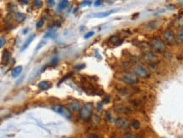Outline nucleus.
<instances>
[{
    "label": "nucleus",
    "mask_w": 183,
    "mask_h": 138,
    "mask_svg": "<svg viewBox=\"0 0 183 138\" xmlns=\"http://www.w3.org/2000/svg\"><path fill=\"white\" fill-rule=\"evenodd\" d=\"M122 81L127 84L133 85L138 83V77L134 73H124L122 76Z\"/></svg>",
    "instance_id": "nucleus-1"
},
{
    "label": "nucleus",
    "mask_w": 183,
    "mask_h": 138,
    "mask_svg": "<svg viewBox=\"0 0 183 138\" xmlns=\"http://www.w3.org/2000/svg\"><path fill=\"white\" fill-rule=\"evenodd\" d=\"M150 46L151 47L155 50V51H158V52H162L164 51L165 49V43L159 40V39H154L151 43H150Z\"/></svg>",
    "instance_id": "nucleus-2"
},
{
    "label": "nucleus",
    "mask_w": 183,
    "mask_h": 138,
    "mask_svg": "<svg viewBox=\"0 0 183 138\" xmlns=\"http://www.w3.org/2000/svg\"><path fill=\"white\" fill-rule=\"evenodd\" d=\"M91 111L92 104L88 103V104H85L82 107V109H81V110H80L79 115H80V117H81L82 119H87V118L90 115Z\"/></svg>",
    "instance_id": "nucleus-3"
},
{
    "label": "nucleus",
    "mask_w": 183,
    "mask_h": 138,
    "mask_svg": "<svg viewBox=\"0 0 183 138\" xmlns=\"http://www.w3.org/2000/svg\"><path fill=\"white\" fill-rule=\"evenodd\" d=\"M52 110H53L55 112L60 114L61 115L64 116V117L67 118V119H69V118H70V116H71V114H70V113H69V111H68L66 108H64L63 106H61V105H56V106L52 107Z\"/></svg>",
    "instance_id": "nucleus-4"
},
{
    "label": "nucleus",
    "mask_w": 183,
    "mask_h": 138,
    "mask_svg": "<svg viewBox=\"0 0 183 138\" xmlns=\"http://www.w3.org/2000/svg\"><path fill=\"white\" fill-rule=\"evenodd\" d=\"M133 73L138 77H146L148 76V71L142 66H137L133 69Z\"/></svg>",
    "instance_id": "nucleus-5"
},
{
    "label": "nucleus",
    "mask_w": 183,
    "mask_h": 138,
    "mask_svg": "<svg viewBox=\"0 0 183 138\" xmlns=\"http://www.w3.org/2000/svg\"><path fill=\"white\" fill-rule=\"evenodd\" d=\"M116 126L121 130H125V129H127L129 126V123H128V121L126 119L119 118L116 120Z\"/></svg>",
    "instance_id": "nucleus-6"
},
{
    "label": "nucleus",
    "mask_w": 183,
    "mask_h": 138,
    "mask_svg": "<svg viewBox=\"0 0 183 138\" xmlns=\"http://www.w3.org/2000/svg\"><path fill=\"white\" fill-rule=\"evenodd\" d=\"M117 10L118 9H111V10H109V11H106V12L96 13L92 14L91 17H93V18H105V17H108L109 15H111V13L117 12Z\"/></svg>",
    "instance_id": "nucleus-7"
},
{
    "label": "nucleus",
    "mask_w": 183,
    "mask_h": 138,
    "mask_svg": "<svg viewBox=\"0 0 183 138\" xmlns=\"http://www.w3.org/2000/svg\"><path fill=\"white\" fill-rule=\"evenodd\" d=\"M164 37H165V40L169 43V44H171L174 42L175 40V36H174V34L171 30H166L164 34Z\"/></svg>",
    "instance_id": "nucleus-8"
},
{
    "label": "nucleus",
    "mask_w": 183,
    "mask_h": 138,
    "mask_svg": "<svg viewBox=\"0 0 183 138\" xmlns=\"http://www.w3.org/2000/svg\"><path fill=\"white\" fill-rule=\"evenodd\" d=\"M144 58L145 59V61L149 62V63H151V62H154V61L156 60L157 57L156 55H155L152 52H146V53H144Z\"/></svg>",
    "instance_id": "nucleus-9"
},
{
    "label": "nucleus",
    "mask_w": 183,
    "mask_h": 138,
    "mask_svg": "<svg viewBox=\"0 0 183 138\" xmlns=\"http://www.w3.org/2000/svg\"><path fill=\"white\" fill-rule=\"evenodd\" d=\"M10 60V53L8 50H4L3 51V56H2V63L6 65Z\"/></svg>",
    "instance_id": "nucleus-10"
},
{
    "label": "nucleus",
    "mask_w": 183,
    "mask_h": 138,
    "mask_svg": "<svg viewBox=\"0 0 183 138\" xmlns=\"http://www.w3.org/2000/svg\"><path fill=\"white\" fill-rule=\"evenodd\" d=\"M68 6H69V1H68V0H62V1H60L58 3L57 10H59V11L64 10Z\"/></svg>",
    "instance_id": "nucleus-11"
},
{
    "label": "nucleus",
    "mask_w": 183,
    "mask_h": 138,
    "mask_svg": "<svg viewBox=\"0 0 183 138\" xmlns=\"http://www.w3.org/2000/svg\"><path fill=\"white\" fill-rule=\"evenodd\" d=\"M57 27H53L52 26L47 31V33L45 34V36H44V38L45 39H47V38H52L54 36V35L56 34V31H57Z\"/></svg>",
    "instance_id": "nucleus-12"
},
{
    "label": "nucleus",
    "mask_w": 183,
    "mask_h": 138,
    "mask_svg": "<svg viewBox=\"0 0 183 138\" xmlns=\"http://www.w3.org/2000/svg\"><path fill=\"white\" fill-rule=\"evenodd\" d=\"M52 87V83H50L47 81H42L38 84V88L41 90H47Z\"/></svg>",
    "instance_id": "nucleus-13"
},
{
    "label": "nucleus",
    "mask_w": 183,
    "mask_h": 138,
    "mask_svg": "<svg viewBox=\"0 0 183 138\" xmlns=\"http://www.w3.org/2000/svg\"><path fill=\"white\" fill-rule=\"evenodd\" d=\"M22 70H23L22 66H18V67H14V68L13 69V71H12V73H11L12 77L15 78V77H17L18 76L20 75V73H21Z\"/></svg>",
    "instance_id": "nucleus-14"
},
{
    "label": "nucleus",
    "mask_w": 183,
    "mask_h": 138,
    "mask_svg": "<svg viewBox=\"0 0 183 138\" xmlns=\"http://www.w3.org/2000/svg\"><path fill=\"white\" fill-rule=\"evenodd\" d=\"M34 38H35V36L33 35V36H30V37L26 40V42L24 43V45H23V46H22V48H21V50H20V51H21V52H22V51H24V50H26V49H27V48H28V46L30 45V43L32 42V40H34Z\"/></svg>",
    "instance_id": "nucleus-15"
},
{
    "label": "nucleus",
    "mask_w": 183,
    "mask_h": 138,
    "mask_svg": "<svg viewBox=\"0 0 183 138\" xmlns=\"http://www.w3.org/2000/svg\"><path fill=\"white\" fill-rule=\"evenodd\" d=\"M14 17H15L16 20H17V21H19V22H23V21H25L26 18V15H25L24 13H19V12L15 13Z\"/></svg>",
    "instance_id": "nucleus-16"
},
{
    "label": "nucleus",
    "mask_w": 183,
    "mask_h": 138,
    "mask_svg": "<svg viewBox=\"0 0 183 138\" xmlns=\"http://www.w3.org/2000/svg\"><path fill=\"white\" fill-rule=\"evenodd\" d=\"M70 108L72 109V110H74V111L78 110H79V103L76 102V101L73 102V103L70 104Z\"/></svg>",
    "instance_id": "nucleus-17"
},
{
    "label": "nucleus",
    "mask_w": 183,
    "mask_h": 138,
    "mask_svg": "<svg viewBox=\"0 0 183 138\" xmlns=\"http://www.w3.org/2000/svg\"><path fill=\"white\" fill-rule=\"evenodd\" d=\"M132 126L135 129V130H138L140 128V122L138 120H133L132 123Z\"/></svg>",
    "instance_id": "nucleus-18"
},
{
    "label": "nucleus",
    "mask_w": 183,
    "mask_h": 138,
    "mask_svg": "<svg viewBox=\"0 0 183 138\" xmlns=\"http://www.w3.org/2000/svg\"><path fill=\"white\" fill-rule=\"evenodd\" d=\"M33 4H34V6H35L36 8H41V7H42L43 3H42V1H41V0H36V1L33 2Z\"/></svg>",
    "instance_id": "nucleus-19"
},
{
    "label": "nucleus",
    "mask_w": 183,
    "mask_h": 138,
    "mask_svg": "<svg viewBox=\"0 0 183 138\" xmlns=\"http://www.w3.org/2000/svg\"><path fill=\"white\" fill-rule=\"evenodd\" d=\"M123 138H137V135L135 133H132V132H129V133H127L123 136Z\"/></svg>",
    "instance_id": "nucleus-20"
},
{
    "label": "nucleus",
    "mask_w": 183,
    "mask_h": 138,
    "mask_svg": "<svg viewBox=\"0 0 183 138\" xmlns=\"http://www.w3.org/2000/svg\"><path fill=\"white\" fill-rule=\"evenodd\" d=\"M43 25H44V20H43L42 19H41L40 20H38V22L36 23V29H37V30L41 29Z\"/></svg>",
    "instance_id": "nucleus-21"
},
{
    "label": "nucleus",
    "mask_w": 183,
    "mask_h": 138,
    "mask_svg": "<svg viewBox=\"0 0 183 138\" xmlns=\"http://www.w3.org/2000/svg\"><path fill=\"white\" fill-rule=\"evenodd\" d=\"M92 4L91 1H83L81 3V6L82 7H89Z\"/></svg>",
    "instance_id": "nucleus-22"
},
{
    "label": "nucleus",
    "mask_w": 183,
    "mask_h": 138,
    "mask_svg": "<svg viewBox=\"0 0 183 138\" xmlns=\"http://www.w3.org/2000/svg\"><path fill=\"white\" fill-rule=\"evenodd\" d=\"M55 3H56V2H55L54 0H48V1H47V6L50 7V8L54 7V6H55Z\"/></svg>",
    "instance_id": "nucleus-23"
},
{
    "label": "nucleus",
    "mask_w": 183,
    "mask_h": 138,
    "mask_svg": "<svg viewBox=\"0 0 183 138\" xmlns=\"http://www.w3.org/2000/svg\"><path fill=\"white\" fill-rule=\"evenodd\" d=\"M94 35H95V32H94V31H90V32H88V33H85L84 38V39H89V38L92 37Z\"/></svg>",
    "instance_id": "nucleus-24"
},
{
    "label": "nucleus",
    "mask_w": 183,
    "mask_h": 138,
    "mask_svg": "<svg viewBox=\"0 0 183 138\" xmlns=\"http://www.w3.org/2000/svg\"><path fill=\"white\" fill-rule=\"evenodd\" d=\"M177 38L180 41H183V30H181L178 34H177Z\"/></svg>",
    "instance_id": "nucleus-25"
},
{
    "label": "nucleus",
    "mask_w": 183,
    "mask_h": 138,
    "mask_svg": "<svg viewBox=\"0 0 183 138\" xmlns=\"http://www.w3.org/2000/svg\"><path fill=\"white\" fill-rule=\"evenodd\" d=\"M5 43H6V39L4 37H1V40H0V47L3 48L4 46Z\"/></svg>",
    "instance_id": "nucleus-26"
},
{
    "label": "nucleus",
    "mask_w": 183,
    "mask_h": 138,
    "mask_svg": "<svg viewBox=\"0 0 183 138\" xmlns=\"http://www.w3.org/2000/svg\"><path fill=\"white\" fill-rule=\"evenodd\" d=\"M116 41H119V38L117 36H112L110 39V42H111L112 44H115Z\"/></svg>",
    "instance_id": "nucleus-27"
},
{
    "label": "nucleus",
    "mask_w": 183,
    "mask_h": 138,
    "mask_svg": "<svg viewBox=\"0 0 183 138\" xmlns=\"http://www.w3.org/2000/svg\"><path fill=\"white\" fill-rule=\"evenodd\" d=\"M102 3H103V1H101V0H97V1H95V2L94 3V5H95V7H99V6H101Z\"/></svg>",
    "instance_id": "nucleus-28"
},
{
    "label": "nucleus",
    "mask_w": 183,
    "mask_h": 138,
    "mask_svg": "<svg viewBox=\"0 0 183 138\" xmlns=\"http://www.w3.org/2000/svg\"><path fill=\"white\" fill-rule=\"evenodd\" d=\"M84 67H85V65H84V64H81V65L76 66L75 69H76V70H81V69H83V68H84Z\"/></svg>",
    "instance_id": "nucleus-29"
},
{
    "label": "nucleus",
    "mask_w": 183,
    "mask_h": 138,
    "mask_svg": "<svg viewBox=\"0 0 183 138\" xmlns=\"http://www.w3.org/2000/svg\"><path fill=\"white\" fill-rule=\"evenodd\" d=\"M57 62H58V59H57V57H54V58H53V59L52 60L51 63H52V65H56V64L57 63Z\"/></svg>",
    "instance_id": "nucleus-30"
},
{
    "label": "nucleus",
    "mask_w": 183,
    "mask_h": 138,
    "mask_svg": "<svg viewBox=\"0 0 183 138\" xmlns=\"http://www.w3.org/2000/svg\"><path fill=\"white\" fill-rule=\"evenodd\" d=\"M89 138H99V137H98V135H96V134H92V135L90 136V137Z\"/></svg>",
    "instance_id": "nucleus-31"
},
{
    "label": "nucleus",
    "mask_w": 183,
    "mask_h": 138,
    "mask_svg": "<svg viewBox=\"0 0 183 138\" xmlns=\"http://www.w3.org/2000/svg\"><path fill=\"white\" fill-rule=\"evenodd\" d=\"M44 44H45V43H44V42H41V44H40L39 46H37V48H36V50H39L40 48H41V47H42V45H44Z\"/></svg>",
    "instance_id": "nucleus-32"
},
{
    "label": "nucleus",
    "mask_w": 183,
    "mask_h": 138,
    "mask_svg": "<svg viewBox=\"0 0 183 138\" xmlns=\"http://www.w3.org/2000/svg\"><path fill=\"white\" fill-rule=\"evenodd\" d=\"M20 3L22 4H28L29 3V1H20Z\"/></svg>",
    "instance_id": "nucleus-33"
},
{
    "label": "nucleus",
    "mask_w": 183,
    "mask_h": 138,
    "mask_svg": "<svg viewBox=\"0 0 183 138\" xmlns=\"http://www.w3.org/2000/svg\"><path fill=\"white\" fill-rule=\"evenodd\" d=\"M67 138H69V137H67Z\"/></svg>",
    "instance_id": "nucleus-34"
}]
</instances>
